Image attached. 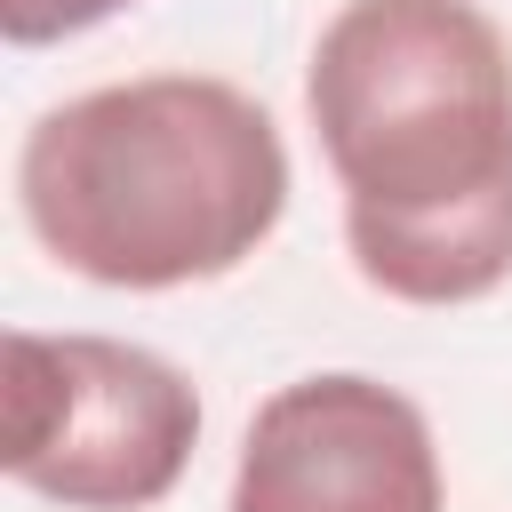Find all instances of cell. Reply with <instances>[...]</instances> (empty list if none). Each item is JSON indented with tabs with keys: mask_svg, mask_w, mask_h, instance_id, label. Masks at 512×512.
Instances as JSON below:
<instances>
[{
	"mask_svg": "<svg viewBox=\"0 0 512 512\" xmlns=\"http://www.w3.org/2000/svg\"><path fill=\"white\" fill-rule=\"evenodd\" d=\"M120 8H136V0H0V40L8 48H48V40L112 24Z\"/></svg>",
	"mask_w": 512,
	"mask_h": 512,
	"instance_id": "cell-5",
	"label": "cell"
},
{
	"mask_svg": "<svg viewBox=\"0 0 512 512\" xmlns=\"http://www.w3.org/2000/svg\"><path fill=\"white\" fill-rule=\"evenodd\" d=\"M200 448V392L120 336H8V480L64 512H144Z\"/></svg>",
	"mask_w": 512,
	"mask_h": 512,
	"instance_id": "cell-3",
	"label": "cell"
},
{
	"mask_svg": "<svg viewBox=\"0 0 512 512\" xmlns=\"http://www.w3.org/2000/svg\"><path fill=\"white\" fill-rule=\"evenodd\" d=\"M440 448L408 392L328 368L280 384L232 464L224 512H440Z\"/></svg>",
	"mask_w": 512,
	"mask_h": 512,
	"instance_id": "cell-4",
	"label": "cell"
},
{
	"mask_svg": "<svg viewBox=\"0 0 512 512\" xmlns=\"http://www.w3.org/2000/svg\"><path fill=\"white\" fill-rule=\"evenodd\" d=\"M352 272L392 304L512 280V48L472 0H344L304 72Z\"/></svg>",
	"mask_w": 512,
	"mask_h": 512,
	"instance_id": "cell-1",
	"label": "cell"
},
{
	"mask_svg": "<svg viewBox=\"0 0 512 512\" xmlns=\"http://www.w3.org/2000/svg\"><path fill=\"white\" fill-rule=\"evenodd\" d=\"M16 208L96 288H192L240 272L288 216V144L248 88L144 72L32 120Z\"/></svg>",
	"mask_w": 512,
	"mask_h": 512,
	"instance_id": "cell-2",
	"label": "cell"
}]
</instances>
